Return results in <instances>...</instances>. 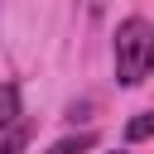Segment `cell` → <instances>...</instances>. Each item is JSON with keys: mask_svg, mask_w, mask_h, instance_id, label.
<instances>
[{"mask_svg": "<svg viewBox=\"0 0 154 154\" xmlns=\"http://www.w3.org/2000/svg\"><path fill=\"white\" fill-rule=\"evenodd\" d=\"M111 58L120 87H140L144 77H154V24L144 14H125L111 34Z\"/></svg>", "mask_w": 154, "mask_h": 154, "instance_id": "cell-1", "label": "cell"}, {"mask_svg": "<svg viewBox=\"0 0 154 154\" xmlns=\"http://www.w3.org/2000/svg\"><path fill=\"white\" fill-rule=\"evenodd\" d=\"M24 120V101H19V82H0V135L10 125Z\"/></svg>", "mask_w": 154, "mask_h": 154, "instance_id": "cell-2", "label": "cell"}, {"mask_svg": "<svg viewBox=\"0 0 154 154\" xmlns=\"http://www.w3.org/2000/svg\"><path fill=\"white\" fill-rule=\"evenodd\" d=\"M144 140H154V106H144V111H135L125 120V149L130 144H144Z\"/></svg>", "mask_w": 154, "mask_h": 154, "instance_id": "cell-3", "label": "cell"}, {"mask_svg": "<svg viewBox=\"0 0 154 154\" xmlns=\"http://www.w3.org/2000/svg\"><path fill=\"white\" fill-rule=\"evenodd\" d=\"M29 140H34V116H24L19 125H10V130L0 135V154H24Z\"/></svg>", "mask_w": 154, "mask_h": 154, "instance_id": "cell-4", "label": "cell"}, {"mask_svg": "<svg viewBox=\"0 0 154 154\" xmlns=\"http://www.w3.org/2000/svg\"><path fill=\"white\" fill-rule=\"evenodd\" d=\"M87 149H96V130H82V135H67V140H58L48 154H87Z\"/></svg>", "mask_w": 154, "mask_h": 154, "instance_id": "cell-5", "label": "cell"}, {"mask_svg": "<svg viewBox=\"0 0 154 154\" xmlns=\"http://www.w3.org/2000/svg\"><path fill=\"white\" fill-rule=\"evenodd\" d=\"M111 154H130V149H111Z\"/></svg>", "mask_w": 154, "mask_h": 154, "instance_id": "cell-6", "label": "cell"}]
</instances>
